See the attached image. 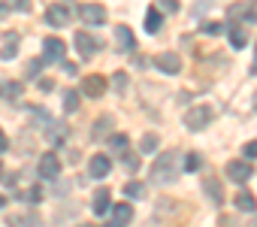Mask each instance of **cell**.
<instances>
[{
	"mask_svg": "<svg viewBox=\"0 0 257 227\" xmlns=\"http://www.w3.org/2000/svg\"><path fill=\"white\" fill-rule=\"evenodd\" d=\"M40 176H43V179H58V176H61V161H58L55 152H46V155L40 158Z\"/></svg>",
	"mask_w": 257,
	"mask_h": 227,
	"instance_id": "obj_8",
	"label": "cell"
},
{
	"mask_svg": "<svg viewBox=\"0 0 257 227\" xmlns=\"http://www.w3.org/2000/svg\"><path fill=\"white\" fill-rule=\"evenodd\" d=\"M161 10H167V13H179V0H161Z\"/></svg>",
	"mask_w": 257,
	"mask_h": 227,
	"instance_id": "obj_33",
	"label": "cell"
},
{
	"mask_svg": "<svg viewBox=\"0 0 257 227\" xmlns=\"http://www.w3.org/2000/svg\"><path fill=\"white\" fill-rule=\"evenodd\" d=\"M161 25H164V16H161V10H155V7H152V10L146 13V31H149V34H158V31H161Z\"/></svg>",
	"mask_w": 257,
	"mask_h": 227,
	"instance_id": "obj_17",
	"label": "cell"
},
{
	"mask_svg": "<svg viewBox=\"0 0 257 227\" xmlns=\"http://www.w3.org/2000/svg\"><path fill=\"white\" fill-rule=\"evenodd\" d=\"M245 158H257V140L245 143Z\"/></svg>",
	"mask_w": 257,
	"mask_h": 227,
	"instance_id": "obj_34",
	"label": "cell"
},
{
	"mask_svg": "<svg viewBox=\"0 0 257 227\" xmlns=\"http://www.w3.org/2000/svg\"><path fill=\"white\" fill-rule=\"evenodd\" d=\"M109 128H112V119H109V116H103V119H100V125L94 128V137H100V134H106Z\"/></svg>",
	"mask_w": 257,
	"mask_h": 227,
	"instance_id": "obj_29",
	"label": "cell"
},
{
	"mask_svg": "<svg viewBox=\"0 0 257 227\" xmlns=\"http://www.w3.org/2000/svg\"><path fill=\"white\" fill-rule=\"evenodd\" d=\"M88 173H91L94 179H106V176L112 173V161H109L106 155H94V158L88 161Z\"/></svg>",
	"mask_w": 257,
	"mask_h": 227,
	"instance_id": "obj_11",
	"label": "cell"
},
{
	"mask_svg": "<svg viewBox=\"0 0 257 227\" xmlns=\"http://www.w3.org/2000/svg\"><path fill=\"white\" fill-rule=\"evenodd\" d=\"M79 19H82L85 25L100 28V25H106V10H103L100 4H82V7H79Z\"/></svg>",
	"mask_w": 257,
	"mask_h": 227,
	"instance_id": "obj_3",
	"label": "cell"
},
{
	"mask_svg": "<svg viewBox=\"0 0 257 227\" xmlns=\"http://www.w3.org/2000/svg\"><path fill=\"white\" fill-rule=\"evenodd\" d=\"M4 206H7V197H4V194H0V209H4Z\"/></svg>",
	"mask_w": 257,
	"mask_h": 227,
	"instance_id": "obj_39",
	"label": "cell"
},
{
	"mask_svg": "<svg viewBox=\"0 0 257 227\" xmlns=\"http://www.w3.org/2000/svg\"><path fill=\"white\" fill-rule=\"evenodd\" d=\"M7 13H10V7H7V4H0V19H4Z\"/></svg>",
	"mask_w": 257,
	"mask_h": 227,
	"instance_id": "obj_38",
	"label": "cell"
},
{
	"mask_svg": "<svg viewBox=\"0 0 257 227\" xmlns=\"http://www.w3.org/2000/svg\"><path fill=\"white\" fill-rule=\"evenodd\" d=\"M28 200H31V203H40V200H43V191H40V188H31V191H28Z\"/></svg>",
	"mask_w": 257,
	"mask_h": 227,
	"instance_id": "obj_35",
	"label": "cell"
},
{
	"mask_svg": "<svg viewBox=\"0 0 257 227\" xmlns=\"http://www.w3.org/2000/svg\"><path fill=\"white\" fill-rule=\"evenodd\" d=\"M7 149H10V140H7L4 131H0V152H7Z\"/></svg>",
	"mask_w": 257,
	"mask_h": 227,
	"instance_id": "obj_36",
	"label": "cell"
},
{
	"mask_svg": "<svg viewBox=\"0 0 257 227\" xmlns=\"http://www.w3.org/2000/svg\"><path fill=\"white\" fill-rule=\"evenodd\" d=\"M131 218H134L131 203H115V206H112V224H121V227H124Z\"/></svg>",
	"mask_w": 257,
	"mask_h": 227,
	"instance_id": "obj_14",
	"label": "cell"
},
{
	"mask_svg": "<svg viewBox=\"0 0 257 227\" xmlns=\"http://www.w3.org/2000/svg\"><path fill=\"white\" fill-rule=\"evenodd\" d=\"M230 43H233V49H245V43H248V34H245L242 28H233V31H230Z\"/></svg>",
	"mask_w": 257,
	"mask_h": 227,
	"instance_id": "obj_26",
	"label": "cell"
},
{
	"mask_svg": "<svg viewBox=\"0 0 257 227\" xmlns=\"http://www.w3.org/2000/svg\"><path fill=\"white\" fill-rule=\"evenodd\" d=\"M76 49H79V55H82V58H94V52L100 49V43H97L91 34L79 31V34H76Z\"/></svg>",
	"mask_w": 257,
	"mask_h": 227,
	"instance_id": "obj_12",
	"label": "cell"
},
{
	"mask_svg": "<svg viewBox=\"0 0 257 227\" xmlns=\"http://www.w3.org/2000/svg\"><path fill=\"white\" fill-rule=\"evenodd\" d=\"M155 67H158L161 73H167V76H179V73H182V58H179L176 52H164V55L155 58Z\"/></svg>",
	"mask_w": 257,
	"mask_h": 227,
	"instance_id": "obj_4",
	"label": "cell"
},
{
	"mask_svg": "<svg viewBox=\"0 0 257 227\" xmlns=\"http://www.w3.org/2000/svg\"><path fill=\"white\" fill-rule=\"evenodd\" d=\"M251 164H245V161H230L227 164V179H233L236 185H245L248 179H251Z\"/></svg>",
	"mask_w": 257,
	"mask_h": 227,
	"instance_id": "obj_9",
	"label": "cell"
},
{
	"mask_svg": "<svg viewBox=\"0 0 257 227\" xmlns=\"http://www.w3.org/2000/svg\"><path fill=\"white\" fill-rule=\"evenodd\" d=\"M79 109V94L76 91H67L64 94V112H76Z\"/></svg>",
	"mask_w": 257,
	"mask_h": 227,
	"instance_id": "obj_27",
	"label": "cell"
},
{
	"mask_svg": "<svg viewBox=\"0 0 257 227\" xmlns=\"http://www.w3.org/2000/svg\"><path fill=\"white\" fill-rule=\"evenodd\" d=\"M203 188H206L209 200H215V203H221V200H224V194H221V185H218V179L206 176V179H203Z\"/></svg>",
	"mask_w": 257,
	"mask_h": 227,
	"instance_id": "obj_19",
	"label": "cell"
},
{
	"mask_svg": "<svg viewBox=\"0 0 257 227\" xmlns=\"http://www.w3.org/2000/svg\"><path fill=\"white\" fill-rule=\"evenodd\" d=\"M233 203H236L239 212H254V209H257V200H254V194H251L248 188H239V194H236Z\"/></svg>",
	"mask_w": 257,
	"mask_h": 227,
	"instance_id": "obj_13",
	"label": "cell"
},
{
	"mask_svg": "<svg viewBox=\"0 0 257 227\" xmlns=\"http://www.w3.org/2000/svg\"><path fill=\"white\" fill-rule=\"evenodd\" d=\"M124 194L134 197V200H140V197H146V185H143V182H127V185H124Z\"/></svg>",
	"mask_w": 257,
	"mask_h": 227,
	"instance_id": "obj_23",
	"label": "cell"
},
{
	"mask_svg": "<svg viewBox=\"0 0 257 227\" xmlns=\"http://www.w3.org/2000/svg\"><path fill=\"white\" fill-rule=\"evenodd\" d=\"M19 55V34H7L4 37V49H0V58L4 61H13Z\"/></svg>",
	"mask_w": 257,
	"mask_h": 227,
	"instance_id": "obj_15",
	"label": "cell"
},
{
	"mask_svg": "<svg viewBox=\"0 0 257 227\" xmlns=\"http://www.w3.org/2000/svg\"><path fill=\"white\" fill-rule=\"evenodd\" d=\"M19 94H22V85H19V82H0V97H10V100H13V97H19Z\"/></svg>",
	"mask_w": 257,
	"mask_h": 227,
	"instance_id": "obj_24",
	"label": "cell"
},
{
	"mask_svg": "<svg viewBox=\"0 0 257 227\" xmlns=\"http://www.w3.org/2000/svg\"><path fill=\"white\" fill-rule=\"evenodd\" d=\"M124 167H127V170L134 173V170L140 167V158H137V155H127V152H124Z\"/></svg>",
	"mask_w": 257,
	"mask_h": 227,
	"instance_id": "obj_30",
	"label": "cell"
},
{
	"mask_svg": "<svg viewBox=\"0 0 257 227\" xmlns=\"http://www.w3.org/2000/svg\"><path fill=\"white\" fill-rule=\"evenodd\" d=\"M40 67H43V58L31 61V64H28V79H37V76H40Z\"/></svg>",
	"mask_w": 257,
	"mask_h": 227,
	"instance_id": "obj_28",
	"label": "cell"
},
{
	"mask_svg": "<svg viewBox=\"0 0 257 227\" xmlns=\"http://www.w3.org/2000/svg\"><path fill=\"white\" fill-rule=\"evenodd\" d=\"M215 119V112H212V106H191L188 112H185V128L188 131H206L209 128V122Z\"/></svg>",
	"mask_w": 257,
	"mask_h": 227,
	"instance_id": "obj_2",
	"label": "cell"
},
{
	"mask_svg": "<svg viewBox=\"0 0 257 227\" xmlns=\"http://www.w3.org/2000/svg\"><path fill=\"white\" fill-rule=\"evenodd\" d=\"M176 176H179V152L170 149L167 155H161V158L155 161V167H152V182L164 188V185H173Z\"/></svg>",
	"mask_w": 257,
	"mask_h": 227,
	"instance_id": "obj_1",
	"label": "cell"
},
{
	"mask_svg": "<svg viewBox=\"0 0 257 227\" xmlns=\"http://www.w3.org/2000/svg\"><path fill=\"white\" fill-rule=\"evenodd\" d=\"M203 34H209V37H221L224 31H227V25H221V22H203V28H200Z\"/></svg>",
	"mask_w": 257,
	"mask_h": 227,
	"instance_id": "obj_25",
	"label": "cell"
},
{
	"mask_svg": "<svg viewBox=\"0 0 257 227\" xmlns=\"http://www.w3.org/2000/svg\"><path fill=\"white\" fill-rule=\"evenodd\" d=\"M152 152H158V137L155 134H146L143 143H140V155H152Z\"/></svg>",
	"mask_w": 257,
	"mask_h": 227,
	"instance_id": "obj_22",
	"label": "cell"
},
{
	"mask_svg": "<svg viewBox=\"0 0 257 227\" xmlns=\"http://www.w3.org/2000/svg\"><path fill=\"white\" fill-rule=\"evenodd\" d=\"M46 128H52V131H49V140H52L55 146H61V143H64V137H67V128H64V125H55V122H49Z\"/></svg>",
	"mask_w": 257,
	"mask_h": 227,
	"instance_id": "obj_21",
	"label": "cell"
},
{
	"mask_svg": "<svg viewBox=\"0 0 257 227\" xmlns=\"http://www.w3.org/2000/svg\"><path fill=\"white\" fill-rule=\"evenodd\" d=\"M127 146H131L127 134H112V137H109V149H112L115 155H124V152H127Z\"/></svg>",
	"mask_w": 257,
	"mask_h": 227,
	"instance_id": "obj_20",
	"label": "cell"
},
{
	"mask_svg": "<svg viewBox=\"0 0 257 227\" xmlns=\"http://www.w3.org/2000/svg\"><path fill=\"white\" fill-rule=\"evenodd\" d=\"M0 176H4V164H0Z\"/></svg>",
	"mask_w": 257,
	"mask_h": 227,
	"instance_id": "obj_40",
	"label": "cell"
},
{
	"mask_svg": "<svg viewBox=\"0 0 257 227\" xmlns=\"http://www.w3.org/2000/svg\"><path fill=\"white\" fill-rule=\"evenodd\" d=\"M82 94H85V97H94V100L103 97V94H106V79L97 76V73H94V76H85V79H82Z\"/></svg>",
	"mask_w": 257,
	"mask_h": 227,
	"instance_id": "obj_7",
	"label": "cell"
},
{
	"mask_svg": "<svg viewBox=\"0 0 257 227\" xmlns=\"http://www.w3.org/2000/svg\"><path fill=\"white\" fill-rule=\"evenodd\" d=\"M109 227H121V224H109Z\"/></svg>",
	"mask_w": 257,
	"mask_h": 227,
	"instance_id": "obj_41",
	"label": "cell"
},
{
	"mask_svg": "<svg viewBox=\"0 0 257 227\" xmlns=\"http://www.w3.org/2000/svg\"><path fill=\"white\" fill-rule=\"evenodd\" d=\"M112 85H115L118 91H124V88H127V76H124V73H115V76H112Z\"/></svg>",
	"mask_w": 257,
	"mask_h": 227,
	"instance_id": "obj_31",
	"label": "cell"
},
{
	"mask_svg": "<svg viewBox=\"0 0 257 227\" xmlns=\"http://www.w3.org/2000/svg\"><path fill=\"white\" fill-rule=\"evenodd\" d=\"M197 167H200V158H197V155H188V158H185V170H188V173H194Z\"/></svg>",
	"mask_w": 257,
	"mask_h": 227,
	"instance_id": "obj_32",
	"label": "cell"
},
{
	"mask_svg": "<svg viewBox=\"0 0 257 227\" xmlns=\"http://www.w3.org/2000/svg\"><path fill=\"white\" fill-rule=\"evenodd\" d=\"M94 215H106L109 212V191L106 188H100V191H94Z\"/></svg>",
	"mask_w": 257,
	"mask_h": 227,
	"instance_id": "obj_16",
	"label": "cell"
},
{
	"mask_svg": "<svg viewBox=\"0 0 257 227\" xmlns=\"http://www.w3.org/2000/svg\"><path fill=\"white\" fill-rule=\"evenodd\" d=\"M40 88H43V91H52L55 85H52V79H40Z\"/></svg>",
	"mask_w": 257,
	"mask_h": 227,
	"instance_id": "obj_37",
	"label": "cell"
},
{
	"mask_svg": "<svg viewBox=\"0 0 257 227\" xmlns=\"http://www.w3.org/2000/svg\"><path fill=\"white\" fill-rule=\"evenodd\" d=\"M115 46H118V52H134V49H137L134 31L127 28V25H118V28H115Z\"/></svg>",
	"mask_w": 257,
	"mask_h": 227,
	"instance_id": "obj_10",
	"label": "cell"
},
{
	"mask_svg": "<svg viewBox=\"0 0 257 227\" xmlns=\"http://www.w3.org/2000/svg\"><path fill=\"white\" fill-rule=\"evenodd\" d=\"M46 22H49L52 28H67V25H70V7H67V4H52V7L46 10Z\"/></svg>",
	"mask_w": 257,
	"mask_h": 227,
	"instance_id": "obj_5",
	"label": "cell"
},
{
	"mask_svg": "<svg viewBox=\"0 0 257 227\" xmlns=\"http://www.w3.org/2000/svg\"><path fill=\"white\" fill-rule=\"evenodd\" d=\"M7 221H10V227H43V221L37 215H13Z\"/></svg>",
	"mask_w": 257,
	"mask_h": 227,
	"instance_id": "obj_18",
	"label": "cell"
},
{
	"mask_svg": "<svg viewBox=\"0 0 257 227\" xmlns=\"http://www.w3.org/2000/svg\"><path fill=\"white\" fill-rule=\"evenodd\" d=\"M64 40H58V37H49L46 43H43V64H55V61H61L64 58Z\"/></svg>",
	"mask_w": 257,
	"mask_h": 227,
	"instance_id": "obj_6",
	"label": "cell"
}]
</instances>
